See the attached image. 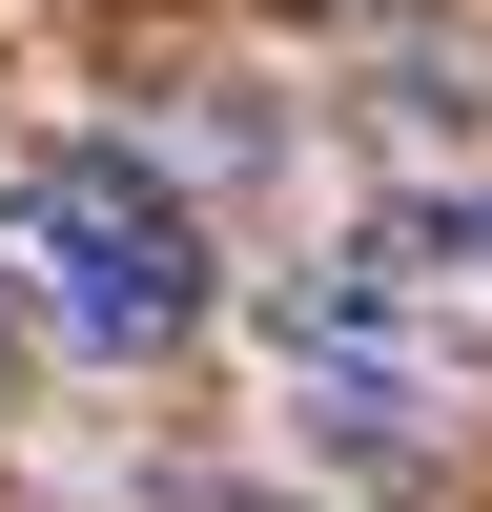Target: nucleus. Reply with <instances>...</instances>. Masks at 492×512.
<instances>
[{
  "instance_id": "obj_1",
  "label": "nucleus",
  "mask_w": 492,
  "mask_h": 512,
  "mask_svg": "<svg viewBox=\"0 0 492 512\" xmlns=\"http://www.w3.org/2000/svg\"><path fill=\"white\" fill-rule=\"evenodd\" d=\"M0 267H21V308L62 328L82 369H164L205 308H226L205 205L164 185L144 144H41V164H21V205H0Z\"/></svg>"
},
{
  "instance_id": "obj_2",
  "label": "nucleus",
  "mask_w": 492,
  "mask_h": 512,
  "mask_svg": "<svg viewBox=\"0 0 492 512\" xmlns=\"http://www.w3.org/2000/svg\"><path fill=\"white\" fill-rule=\"evenodd\" d=\"M267 349H287V410L308 431H349V451H410L431 431V308H410V246H349V267H308L267 308Z\"/></svg>"
},
{
  "instance_id": "obj_3",
  "label": "nucleus",
  "mask_w": 492,
  "mask_h": 512,
  "mask_svg": "<svg viewBox=\"0 0 492 512\" xmlns=\"http://www.w3.org/2000/svg\"><path fill=\"white\" fill-rule=\"evenodd\" d=\"M451 246H472V267H492V185H472V205H451Z\"/></svg>"
}]
</instances>
